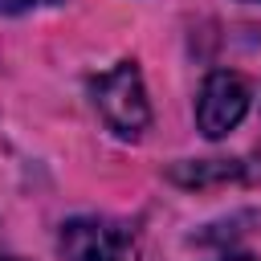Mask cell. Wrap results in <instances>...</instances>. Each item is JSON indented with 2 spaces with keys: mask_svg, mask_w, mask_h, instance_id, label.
Instances as JSON below:
<instances>
[{
  "mask_svg": "<svg viewBox=\"0 0 261 261\" xmlns=\"http://www.w3.org/2000/svg\"><path fill=\"white\" fill-rule=\"evenodd\" d=\"M94 106L106 118V126L122 139H139L151 122V106H147V90H143V73L135 61H118L106 73H98L90 82Z\"/></svg>",
  "mask_w": 261,
  "mask_h": 261,
  "instance_id": "cell-1",
  "label": "cell"
},
{
  "mask_svg": "<svg viewBox=\"0 0 261 261\" xmlns=\"http://www.w3.org/2000/svg\"><path fill=\"white\" fill-rule=\"evenodd\" d=\"M57 249L61 261H135L139 237L130 224L110 216H73L61 224Z\"/></svg>",
  "mask_w": 261,
  "mask_h": 261,
  "instance_id": "cell-2",
  "label": "cell"
},
{
  "mask_svg": "<svg viewBox=\"0 0 261 261\" xmlns=\"http://www.w3.org/2000/svg\"><path fill=\"white\" fill-rule=\"evenodd\" d=\"M249 110V82L232 69H216L204 77L200 86V102H196V122L208 139L228 135Z\"/></svg>",
  "mask_w": 261,
  "mask_h": 261,
  "instance_id": "cell-3",
  "label": "cell"
},
{
  "mask_svg": "<svg viewBox=\"0 0 261 261\" xmlns=\"http://www.w3.org/2000/svg\"><path fill=\"white\" fill-rule=\"evenodd\" d=\"M171 179L188 184V188H208V184H224V179H261V167H253L245 159H200V163L171 167Z\"/></svg>",
  "mask_w": 261,
  "mask_h": 261,
  "instance_id": "cell-4",
  "label": "cell"
},
{
  "mask_svg": "<svg viewBox=\"0 0 261 261\" xmlns=\"http://www.w3.org/2000/svg\"><path fill=\"white\" fill-rule=\"evenodd\" d=\"M41 4H61V0H0V12H29Z\"/></svg>",
  "mask_w": 261,
  "mask_h": 261,
  "instance_id": "cell-5",
  "label": "cell"
},
{
  "mask_svg": "<svg viewBox=\"0 0 261 261\" xmlns=\"http://www.w3.org/2000/svg\"><path fill=\"white\" fill-rule=\"evenodd\" d=\"M224 261H257V257H245V253H241V257H224Z\"/></svg>",
  "mask_w": 261,
  "mask_h": 261,
  "instance_id": "cell-6",
  "label": "cell"
},
{
  "mask_svg": "<svg viewBox=\"0 0 261 261\" xmlns=\"http://www.w3.org/2000/svg\"><path fill=\"white\" fill-rule=\"evenodd\" d=\"M0 261H8V257H4V253H0Z\"/></svg>",
  "mask_w": 261,
  "mask_h": 261,
  "instance_id": "cell-7",
  "label": "cell"
},
{
  "mask_svg": "<svg viewBox=\"0 0 261 261\" xmlns=\"http://www.w3.org/2000/svg\"><path fill=\"white\" fill-rule=\"evenodd\" d=\"M253 4H261V0H253Z\"/></svg>",
  "mask_w": 261,
  "mask_h": 261,
  "instance_id": "cell-8",
  "label": "cell"
}]
</instances>
